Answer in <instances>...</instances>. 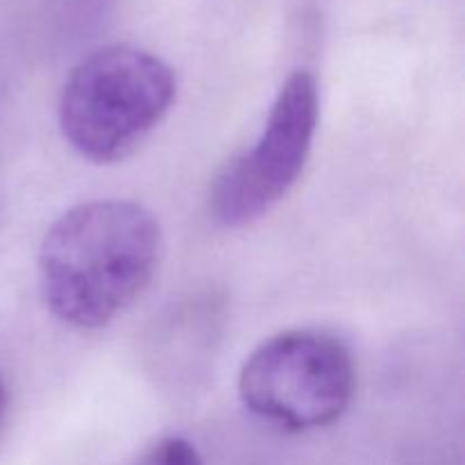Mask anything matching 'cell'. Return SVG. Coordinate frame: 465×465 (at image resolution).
<instances>
[{
    "label": "cell",
    "instance_id": "cell-1",
    "mask_svg": "<svg viewBox=\"0 0 465 465\" xmlns=\"http://www.w3.org/2000/svg\"><path fill=\"white\" fill-rule=\"evenodd\" d=\"M162 254L153 213L130 200H91L68 209L39 248L45 307L75 330L109 325L145 291Z\"/></svg>",
    "mask_w": 465,
    "mask_h": 465
},
{
    "label": "cell",
    "instance_id": "cell-2",
    "mask_svg": "<svg viewBox=\"0 0 465 465\" xmlns=\"http://www.w3.org/2000/svg\"><path fill=\"white\" fill-rule=\"evenodd\" d=\"M177 94L173 68L136 45H104L82 59L59 95V127L95 163L130 157L163 121Z\"/></svg>",
    "mask_w": 465,
    "mask_h": 465
},
{
    "label": "cell",
    "instance_id": "cell-3",
    "mask_svg": "<svg viewBox=\"0 0 465 465\" xmlns=\"http://www.w3.org/2000/svg\"><path fill=\"white\" fill-rule=\"evenodd\" d=\"M354 389L352 352L321 330H291L263 341L239 375L245 409L286 431L334 425L348 411Z\"/></svg>",
    "mask_w": 465,
    "mask_h": 465
},
{
    "label": "cell",
    "instance_id": "cell-4",
    "mask_svg": "<svg viewBox=\"0 0 465 465\" xmlns=\"http://www.w3.org/2000/svg\"><path fill=\"white\" fill-rule=\"evenodd\" d=\"M318 112L316 77L309 71L291 73L257 143L232 159L213 182L209 204L218 223L248 225L289 193L312 153Z\"/></svg>",
    "mask_w": 465,
    "mask_h": 465
},
{
    "label": "cell",
    "instance_id": "cell-5",
    "mask_svg": "<svg viewBox=\"0 0 465 465\" xmlns=\"http://www.w3.org/2000/svg\"><path fill=\"white\" fill-rule=\"evenodd\" d=\"M134 465H203L193 443L180 436H168L154 443Z\"/></svg>",
    "mask_w": 465,
    "mask_h": 465
},
{
    "label": "cell",
    "instance_id": "cell-6",
    "mask_svg": "<svg viewBox=\"0 0 465 465\" xmlns=\"http://www.w3.org/2000/svg\"><path fill=\"white\" fill-rule=\"evenodd\" d=\"M7 407H9V395H7V386H5L3 377H0V430L5 425V418H7Z\"/></svg>",
    "mask_w": 465,
    "mask_h": 465
},
{
    "label": "cell",
    "instance_id": "cell-7",
    "mask_svg": "<svg viewBox=\"0 0 465 465\" xmlns=\"http://www.w3.org/2000/svg\"><path fill=\"white\" fill-rule=\"evenodd\" d=\"M73 3H77L84 9H100V7L104 9V5H107L109 0H73Z\"/></svg>",
    "mask_w": 465,
    "mask_h": 465
}]
</instances>
